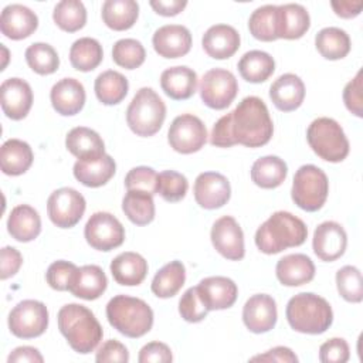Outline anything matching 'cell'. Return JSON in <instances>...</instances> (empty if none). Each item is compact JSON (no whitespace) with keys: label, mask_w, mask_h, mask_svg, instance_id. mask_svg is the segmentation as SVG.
Wrapping results in <instances>:
<instances>
[{"label":"cell","mask_w":363,"mask_h":363,"mask_svg":"<svg viewBox=\"0 0 363 363\" xmlns=\"http://www.w3.org/2000/svg\"><path fill=\"white\" fill-rule=\"evenodd\" d=\"M230 123L235 143L247 147L267 145L274 133L268 108L258 96L244 98L235 109L230 112Z\"/></svg>","instance_id":"obj_1"},{"label":"cell","mask_w":363,"mask_h":363,"mask_svg":"<svg viewBox=\"0 0 363 363\" xmlns=\"http://www.w3.org/2000/svg\"><path fill=\"white\" fill-rule=\"evenodd\" d=\"M58 329L72 350L88 354L102 340L104 330L95 315L84 305L67 303L57 315Z\"/></svg>","instance_id":"obj_2"},{"label":"cell","mask_w":363,"mask_h":363,"mask_svg":"<svg viewBox=\"0 0 363 363\" xmlns=\"http://www.w3.org/2000/svg\"><path fill=\"white\" fill-rule=\"evenodd\" d=\"M308 237L306 224L288 211H275L255 233V245L264 254H278L286 248L298 247Z\"/></svg>","instance_id":"obj_3"},{"label":"cell","mask_w":363,"mask_h":363,"mask_svg":"<svg viewBox=\"0 0 363 363\" xmlns=\"http://www.w3.org/2000/svg\"><path fill=\"white\" fill-rule=\"evenodd\" d=\"M285 315L294 330L308 335L323 333L333 322L329 302L312 292H301L292 296L286 303Z\"/></svg>","instance_id":"obj_4"},{"label":"cell","mask_w":363,"mask_h":363,"mask_svg":"<svg viewBox=\"0 0 363 363\" xmlns=\"http://www.w3.org/2000/svg\"><path fill=\"white\" fill-rule=\"evenodd\" d=\"M111 326L128 337H140L153 326V311L140 298L116 295L106 305Z\"/></svg>","instance_id":"obj_5"},{"label":"cell","mask_w":363,"mask_h":363,"mask_svg":"<svg viewBox=\"0 0 363 363\" xmlns=\"http://www.w3.org/2000/svg\"><path fill=\"white\" fill-rule=\"evenodd\" d=\"M166 118V105L153 88L143 86L132 98L126 109V122L138 136H153Z\"/></svg>","instance_id":"obj_6"},{"label":"cell","mask_w":363,"mask_h":363,"mask_svg":"<svg viewBox=\"0 0 363 363\" xmlns=\"http://www.w3.org/2000/svg\"><path fill=\"white\" fill-rule=\"evenodd\" d=\"M311 149L323 160L337 163L349 155V140L342 126L332 118H318L306 130Z\"/></svg>","instance_id":"obj_7"},{"label":"cell","mask_w":363,"mask_h":363,"mask_svg":"<svg viewBox=\"0 0 363 363\" xmlns=\"http://www.w3.org/2000/svg\"><path fill=\"white\" fill-rule=\"evenodd\" d=\"M329 193V180L315 164L301 166L294 176L291 196L294 203L305 211H318L323 207Z\"/></svg>","instance_id":"obj_8"},{"label":"cell","mask_w":363,"mask_h":363,"mask_svg":"<svg viewBox=\"0 0 363 363\" xmlns=\"http://www.w3.org/2000/svg\"><path fill=\"white\" fill-rule=\"evenodd\" d=\"M48 326L47 306L35 299L18 302L9 313V329L20 339L41 336Z\"/></svg>","instance_id":"obj_9"},{"label":"cell","mask_w":363,"mask_h":363,"mask_svg":"<svg viewBox=\"0 0 363 363\" xmlns=\"http://www.w3.org/2000/svg\"><path fill=\"white\" fill-rule=\"evenodd\" d=\"M238 84L234 74L224 68L207 71L200 82V96L211 109H225L235 99Z\"/></svg>","instance_id":"obj_10"},{"label":"cell","mask_w":363,"mask_h":363,"mask_svg":"<svg viewBox=\"0 0 363 363\" xmlns=\"http://www.w3.org/2000/svg\"><path fill=\"white\" fill-rule=\"evenodd\" d=\"M85 207L84 196L72 187L57 189L47 200L48 217L60 228H71L78 224L85 213Z\"/></svg>","instance_id":"obj_11"},{"label":"cell","mask_w":363,"mask_h":363,"mask_svg":"<svg viewBox=\"0 0 363 363\" xmlns=\"http://www.w3.org/2000/svg\"><path fill=\"white\" fill-rule=\"evenodd\" d=\"M167 140L173 150L190 155L199 152L207 140V129L203 121L191 113H183L173 119L169 132Z\"/></svg>","instance_id":"obj_12"},{"label":"cell","mask_w":363,"mask_h":363,"mask_svg":"<svg viewBox=\"0 0 363 363\" xmlns=\"http://www.w3.org/2000/svg\"><path fill=\"white\" fill-rule=\"evenodd\" d=\"M86 242L98 251H111L118 248L125 241V228L122 223L106 211L94 213L84 230Z\"/></svg>","instance_id":"obj_13"},{"label":"cell","mask_w":363,"mask_h":363,"mask_svg":"<svg viewBox=\"0 0 363 363\" xmlns=\"http://www.w3.org/2000/svg\"><path fill=\"white\" fill-rule=\"evenodd\" d=\"M210 237L213 247L224 258L230 261H240L244 258V233L234 217L224 216L216 220Z\"/></svg>","instance_id":"obj_14"},{"label":"cell","mask_w":363,"mask_h":363,"mask_svg":"<svg viewBox=\"0 0 363 363\" xmlns=\"http://www.w3.org/2000/svg\"><path fill=\"white\" fill-rule=\"evenodd\" d=\"M197 204L206 210L223 207L231 196L230 182L225 176L217 172L200 173L193 187Z\"/></svg>","instance_id":"obj_15"},{"label":"cell","mask_w":363,"mask_h":363,"mask_svg":"<svg viewBox=\"0 0 363 363\" xmlns=\"http://www.w3.org/2000/svg\"><path fill=\"white\" fill-rule=\"evenodd\" d=\"M346 245V231L336 221H323L313 231V252L322 261L330 262L340 258L345 254Z\"/></svg>","instance_id":"obj_16"},{"label":"cell","mask_w":363,"mask_h":363,"mask_svg":"<svg viewBox=\"0 0 363 363\" xmlns=\"http://www.w3.org/2000/svg\"><path fill=\"white\" fill-rule=\"evenodd\" d=\"M1 109L7 118L20 121L27 116L33 105V91L27 81L21 78H7L0 86Z\"/></svg>","instance_id":"obj_17"},{"label":"cell","mask_w":363,"mask_h":363,"mask_svg":"<svg viewBox=\"0 0 363 363\" xmlns=\"http://www.w3.org/2000/svg\"><path fill=\"white\" fill-rule=\"evenodd\" d=\"M275 299L267 294H257L247 299L242 308V320L252 333L269 332L277 323Z\"/></svg>","instance_id":"obj_18"},{"label":"cell","mask_w":363,"mask_h":363,"mask_svg":"<svg viewBox=\"0 0 363 363\" xmlns=\"http://www.w3.org/2000/svg\"><path fill=\"white\" fill-rule=\"evenodd\" d=\"M155 51L163 58H179L191 48V34L182 24H167L159 27L152 37Z\"/></svg>","instance_id":"obj_19"},{"label":"cell","mask_w":363,"mask_h":363,"mask_svg":"<svg viewBox=\"0 0 363 363\" xmlns=\"http://www.w3.org/2000/svg\"><path fill=\"white\" fill-rule=\"evenodd\" d=\"M38 27L37 14L27 6L14 3L3 9L0 16V30L10 40L30 37Z\"/></svg>","instance_id":"obj_20"},{"label":"cell","mask_w":363,"mask_h":363,"mask_svg":"<svg viewBox=\"0 0 363 363\" xmlns=\"http://www.w3.org/2000/svg\"><path fill=\"white\" fill-rule=\"evenodd\" d=\"M197 289L208 311H220L233 306L238 295L235 282L227 277H207L199 282Z\"/></svg>","instance_id":"obj_21"},{"label":"cell","mask_w":363,"mask_h":363,"mask_svg":"<svg viewBox=\"0 0 363 363\" xmlns=\"http://www.w3.org/2000/svg\"><path fill=\"white\" fill-rule=\"evenodd\" d=\"M115 160L104 153L95 157L78 159L74 164L75 179L86 187H101L106 184L115 174Z\"/></svg>","instance_id":"obj_22"},{"label":"cell","mask_w":363,"mask_h":363,"mask_svg":"<svg viewBox=\"0 0 363 363\" xmlns=\"http://www.w3.org/2000/svg\"><path fill=\"white\" fill-rule=\"evenodd\" d=\"M240 34L228 24L211 26L201 38L206 54L214 60H225L233 57L240 48Z\"/></svg>","instance_id":"obj_23"},{"label":"cell","mask_w":363,"mask_h":363,"mask_svg":"<svg viewBox=\"0 0 363 363\" xmlns=\"http://www.w3.org/2000/svg\"><path fill=\"white\" fill-rule=\"evenodd\" d=\"M50 99L60 115L72 116L85 105V88L75 78H62L52 85Z\"/></svg>","instance_id":"obj_24"},{"label":"cell","mask_w":363,"mask_h":363,"mask_svg":"<svg viewBox=\"0 0 363 363\" xmlns=\"http://www.w3.org/2000/svg\"><path fill=\"white\" fill-rule=\"evenodd\" d=\"M269 98L272 104L282 112L298 109L305 98V85L295 74H284L278 77L269 86Z\"/></svg>","instance_id":"obj_25"},{"label":"cell","mask_w":363,"mask_h":363,"mask_svg":"<svg viewBox=\"0 0 363 363\" xmlns=\"http://www.w3.org/2000/svg\"><path fill=\"white\" fill-rule=\"evenodd\" d=\"M311 26L308 10L298 3L277 6V37L285 40L301 38Z\"/></svg>","instance_id":"obj_26"},{"label":"cell","mask_w":363,"mask_h":363,"mask_svg":"<svg viewBox=\"0 0 363 363\" xmlns=\"http://www.w3.org/2000/svg\"><path fill=\"white\" fill-rule=\"evenodd\" d=\"M275 274L282 285L299 286L313 279L315 265L305 254H289L277 262Z\"/></svg>","instance_id":"obj_27"},{"label":"cell","mask_w":363,"mask_h":363,"mask_svg":"<svg viewBox=\"0 0 363 363\" xmlns=\"http://www.w3.org/2000/svg\"><path fill=\"white\" fill-rule=\"evenodd\" d=\"M160 86L163 92L174 101L189 99L196 92L197 74L186 65L170 67L162 72Z\"/></svg>","instance_id":"obj_28"},{"label":"cell","mask_w":363,"mask_h":363,"mask_svg":"<svg viewBox=\"0 0 363 363\" xmlns=\"http://www.w3.org/2000/svg\"><path fill=\"white\" fill-rule=\"evenodd\" d=\"M108 279L104 269L98 265H84L77 269L75 277L69 285V292L81 299H98L106 289Z\"/></svg>","instance_id":"obj_29"},{"label":"cell","mask_w":363,"mask_h":363,"mask_svg":"<svg viewBox=\"0 0 363 363\" xmlns=\"http://www.w3.org/2000/svg\"><path fill=\"white\" fill-rule=\"evenodd\" d=\"M111 274L119 285L135 286L143 282L147 274V261L138 252L126 251L111 262Z\"/></svg>","instance_id":"obj_30"},{"label":"cell","mask_w":363,"mask_h":363,"mask_svg":"<svg viewBox=\"0 0 363 363\" xmlns=\"http://www.w3.org/2000/svg\"><path fill=\"white\" fill-rule=\"evenodd\" d=\"M7 231L20 242H28L37 238L41 233V218L37 210L28 204L16 206L9 216Z\"/></svg>","instance_id":"obj_31"},{"label":"cell","mask_w":363,"mask_h":363,"mask_svg":"<svg viewBox=\"0 0 363 363\" xmlns=\"http://www.w3.org/2000/svg\"><path fill=\"white\" fill-rule=\"evenodd\" d=\"M33 159V150L24 140L9 139L1 145L0 167L4 174L20 176L26 173L30 169Z\"/></svg>","instance_id":"obj_32"},{"label":"cell","mask_w":363,"mask_h":363,"mask_svg":"<svg viewBox=\"0 0 363 363\" xmlns=\"http://www.w3.org/2000/svg\"><path fill=\"white\" fill-rule=\"evenodd\" d=\"M68 152L78 159L95 157L105 153V143L102 138L92 129L85 126L72 128L65 138Z\"/></svg>","instance_id":"obj_33"},{"label":"cell","mask_w":363,"mask_h":363,"mask_svg":"<svg viewBox=\"0 0 363 363\" xmlns=\"http://www.w3.org/2000/svg\"><path fill=\"white\" fill-rule=\"evenodd\" d=\"M288 174L286 163L278 156H262L252 163L251 179L261 189H275Z\"/></svg>","instance_id":"obj_34"},{"label":"cell","mask_w":363,"mask_h":363,"mask_svg":"<svg viewBox=\"0 0 363 363\" xmlns=\"http://www.w3.org/2000/svg\"><path fill=\"white\" fill-rule=\"evenodd\" d=\"M104 23L115 30L123 31L130 28L139 16V4L135 0H106L102 4Z\"/></svg>","instance_id":"obj_35"},{"label":"cell","mask_w":363,"mask_h":363,"mask_svg":"<svg viewBox=\"0 0 363 363\" xmlns=\"http://www.w3.org/2000/svg\"><path fill=\"white\" fill-rule=\"evenodd\" d=\"M240 75L252 84H259L267 81L275 71L274 58L261 50H251L245 52L238 61Z\"/></svg>","instance_id":"obj_36"},{"label":"cell","mask_w":363,"mask_h":363,"mask_svg":"<svg viewBox=\"0 0 363 363\" xmlns=\"http://www.w3.org/2000/svg\"><path fill=\"white\" fill-rule=\"evenodd\" d=\"M94 89L99 102L104 105H116L125 99L129 89V82L123 74L108 69L96 77Z\"/></svg>","instance_id":"obj_37"},{"label":"cell","mask_w":363,"mask_h":363,"mask_svg":"<svg viewBox=\"0 0 363 363\" xmlns=\"http://www.w3.org/2000/svg\"><path fill=\"white\" fill-rule=\"evenodd\" d=\"M186 281V268L182 261H170L163 265L155 275L150 289L157 298L174 296Z\"/></svg>","instance_id":"obj_38"},{"label":"cell","mask_w":363,"mask_h":363,"mask_svg":"<svg viewBox=\"0 0 363 363\" xmlns=\"http://www.w3.org/2000/svg\"><path fill=\"white\" fill-rule=\"evenodd\" d=\"M315 45L323 58L335 61L349 54L350 37L339 27H325L316 34Z\"/></svg>","instance_id":"obj_39"},{"label":"cell","mask_w":363,"mask_h":363,"mask_svg":"<svg viewBox=\"0 0 363 363\" xmlns=\"http://www.w3.org/2000/svg\"><path fill=\"white\" fill-rule=\"evenodd\" d=\"M125 216L136 225H146L155 218L153 196L142 190H128L122 200Z\"/></svg>","instance_id":"obj_40"},{"label":"cell","mask_w":363,"mask_h":363,"mask_svg":"<svg viewBox=\"0 0 363 363\" xmlns=\"http://www.w3.org/2000/svg\"><path fill=\"white\" fill-rule=\"evenodd\" d=\"M104 58L102 45L98 40L91 37H82L72 43L69 48L71 65L82 72L95 69Z\"/></svg>","instance_id":"obj_41"},{"label":"cell","mask_w":363,"mask_h":363,"mask_svg":"<svg viewBox=\"0 0 363 363\" xmlns=\"http://www.w3.org/2000/svg\"><path fill=\"white\" fill-rule=\"evenodd\" d=\"M52 20L61 30L75 33L86 23L85 6L79 0H62L55 4Z\"/></svg>","instance_id":"obj_42"},{"label":"cell","mask_w":363,"mask_h":363,"mask_svg":"<svg viewBox=\"0 0 363 363\" xmlns=\"http://www.w3.org/2000/svg\"><path fill=\"white\" fill-rule=\"evenodd\" d=\"M248 28L259 41L277 40V6L265 4L255 9L248 18Z\"/></svg>","instance_id":"obj_43"},{"label":"cell","mask_w":363,"mask_h":363,"mask_svg":"<svg viewBox=\"0 0 363 363\" xmlns=\"http://www.w3.org/2000/svg\"><path fill=\"white\" fill-rule=\"evenodd\" d=\"M26 61L28 67L40 75H50L60 67L57 51L47 43H33L28 45L26 50Z\"/></svg>","instance_id":"obj_44"},{"label":"cell","mask_w":363,"mask_h":363,"mask_svg":"<svg viewBox=\"0 0 363 363\" xmlns=\"http://www.w3.org/2000/svg\"><path fill=\"white\" fill-rule=\"evenodd\" d=\"M146 51L140 41L135 38H122L118 40L112 47V60L116 65L135 69L145 62Z\"/></svg>","instance_id":"obj_45"},{"label":"cell","mask_w":363,"mask_h":363,"mask_svg":"<svg viewBox=\"0 0 363 363\" xmlns=\"http://www.w3.org/2000/svg\"><path fill=\"white\" fill-rule=\"evenodd\" d=\"M336 286L339 295L353 303H359L363 299V282L362 272L353 265H345L336 272Z\"/></svg>","instance_id":"obj_46"},{"label":"cell","mask_w":363,"mask_h":363,"mask_svg":"<svg viewBox=\"0 0 363 363\" xmlns=\"http://www.w3.org/2000/svg\"><path fill=\"white\" fill-rule=\"evenodd\" d=\"M189 189V182L184 174L174 170H163L157 174V190L163 200L176 203L184 199Z\"/></svg>","instance_id":"obj_47"},{"label":"cell","mask_w":363,"mask_h":363,"mask_svg":"<svg viewBox=\"0 0 363 363\" xmlns=\"http://www.w3.org/2000/svg\"><path fill=\"white\" fill-rule=\"evenodd\" d=\"M210 311L203 303L197 286L189 288L179 301V313L186 322L197 323L203 320Z\"/></svg>","instance_id":"obj_48"},{"label":"cell","mask_w":363,"mask_h":363,"mask_svg":"<svg viewBox=\"0 0 363 363\" xmlns=\"http://www.w3.org/2000/svg\"><path fill=\"white\" fill-rule=\"evenodd\" d=\"M125 186L128 190H142L153 196L157 190V173L147 166L133 167L125 176Z\"/></svg>","instance_id":"obj_49"},{"label":"cell","mask_w":363,"mask_h":363,"mask_svg":"<svg viewBox=\"0 0 363 363\" xmlns=\"http://www.w3.org/2000/svg\"><path fill=\"white\" fill-rule=\"evenodd\" d=\"M77 269L78 267L72 262H68L64 259L55 261L48 267L45 272L47 284L55 291H68Z\"/></svg>","instance_id":"obj_50"},{"label":"cell","mask_w":363,"mask_h":363,"mask_svg":"<svg viewBox=\"0 0 363 363\" xmlns=\"http://www.w3.org/2000/svg\"><path fill=\"white\" fill-rule=\"evenodd\" d=\"M349 356V345L342 337H332L319 347V360L323 363H345Z\"/></svg>","instance_id":"obj_51"},{"label":"cell","mask_w":363,"mask_h":363,"mask_svg":"<svg viewBox=\"0 0 363 363\" xmlns=\"http://www.w3.org/2000/svg\"><path fill=\"white\" fill-rule=\"evenodd\" d=\"M343 102L346 108L356 115L357 118L363 116V108H362V71L356 74L353 79H350L345 89H343Z\"/></svg>","instance_id":"obj_52"},{"label":"cell","mask_w":363,"mask_h":363,"mask_svg":"<svg viewBox=\"0 0 363 363\" xmlns=\"http://www.w3.org/2000/svg\"><path fill=\"white\" fill-rule=\"evenodd\" d=\"M95 360L99 363H106V362H118V363H126L129 362V352L125 345L121 342L111 339L106 340L96 352Z\"/></svg>","instance_id":"obj_53"},{"label":"cell","mask_w":363,"mask_h":363,"mask_svg":"<svg viewBox=\"0 0 363 363\" xmlns=\"http://www.w3.org/2000/svg\"><path fill=\"white\" fill-rule=\"evenodd\" d=\"M138 360L139 363H169L173 360V356L166 343L150 342L140 349Z\"/></svg>","instance_id":"obj_54"},{"label":"cell","mask_w":363,"mask_h":363,"mask_svg":"<svg viewBox=\"0 0 363 363\" xmlns=\"http://www.w3.org/2000/svg\"><path fill=\"white\" fill-rule=\"evenodd\" d=\"M0 278L7 279L16 275L23 264V255L14 247L6 245L0 251Z\"/></svg>","instance_id":"obj_55"},{"label":"cell","mask_w":363,"mask_h":363,"mask_svg":"<svg viewBox=\"0 0 363 363\" xmlns=\"http://www.w3.org/2000/svg\"><path fill=\"white\" fill-rule=\"evenodd\" d=\"M210 143L217 147H230L237 145L231 135V123H230V112L221 116L213 126L210 135Z\"/></svg>","instance_id":"obj_56"},{"label":"cell","mask_w":363,"mask_h":363,"mask_svg":"<svg viewBox=\"0 0 363 363\" xmlns=\"http://www.w3.org/2000/svg\"><path fill=\"white\" fill-rule=\"evenodd\" d=\"M251 362H278V363H296V354L285 346H277L268 352L251 357Z\"/></svg>","instance_id":"obj_57"},{"label":"cell","mask_w":363,"mask_h":363,"mask_svg":"<svg viewBox=\"0 0 363 363\" xmlns=\"http://www.w3.org/2000/svg\"><path fill=\"white\" fill-rule=\"evenodd\" d=\"M44 357L38 352V349L33 346H20L16 347L7 357L9 363H41Z\"/></svg>","instance_id":"obj_58"},{"label":"cell","mask_w":363,"mask_h":363,"mask_svg":"<svg viewBox=\"0 0 363 363\" xmlns=\"http://www.w3.org/2000/svg\"><path fill=\"white\" fill-rule=\"evenodd\" d=\"M150 6L157 14L170 17V16L179 14L187 6V1L186 0H150Z\"/></svg>","instance_id":"obj_59"},{"label":"cell","mask_w":363,"mask_h":363,"mask_svg":"<svg viewBox=\"0 0 363 363\" xmlns=\"http://www.w3.org/2000/svg\"><path fill=\"white\" fill-rule=\"evenodd\" d=\"M330 6L339 17L353 18L360 14L363 1L362 0H359V1H330Z\"/></svg>","instance_id":"obj_60"}]
</instances>
